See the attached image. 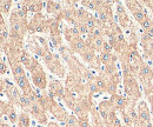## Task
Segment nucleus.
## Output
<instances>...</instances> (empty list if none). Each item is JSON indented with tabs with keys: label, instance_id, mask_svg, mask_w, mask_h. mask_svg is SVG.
<instances>
[{
	"label": "nucleus",
	"instance_id": "f257e3e1",
	"mask_svg": "<svg viewBox=\"0 0 153 127\" xmlns=\"http://www.w3.org/2000/svg\"><path fill=\"white\" fill-rule=\"evenodd\" d=\"M33 81L34 84L39 86L40 88H44L45 87V76L42 74H39V75H34L33 76Z\"/></svg>",
	"mask_w": 153,
	"mask_h": 127
},
{
	"label": "nucleus",
	"instance_id": "f03ea898",
	"mask_svg": "<svg viewBox=\"0 0 153 127\" xmlns=\"http://www.w3.org/2000/svg\"><path fill=\"white\" fill-rule=\"evenodd\" d=\"M16 80H17L18 85H19L22 90L28 88V81H27V79H26L24 75H21V76H16Z\"/></svg>",
	"mask_w": 153,
	"mask_h": 127
},
{
	"label": "nucleus",
	"instance_id": "7ed1b4c3",
	"mask_svg": "<svg viewBox=\"0 0 153 127\" xmlns=\"http://www.w3.org/2000/svg\"><path fill=\"white\" fill-rule=\"evenodd\" d=\"M19 100H20V102L22 104V106L24 107H27V106H30L31 105V100H30V98L26 95V94H24V95H20V98H19Z\"/></svg>",
	"mask_w": 153,
	"mask_h": 127
},
{
	"label": "nucleus",
	"instance_id": "20e7f679",
	"mask_svg": "<svg viewBox=\"0 0 153 127\" xmlns=\"http://www.w3.org/2000/svg\"><path fill=\"white\" fill-rule=\"evenodd\" d=\"M13 73H14L16 76H21V75H24V68H22V66H20V65L14 66Z\"/></svg>",
	"mask_w": 153,
	"mask_h": 127
},
{
	"label": "nucleus",
	"instance_id": "39448f33",
	"mask_svg": "<svg viewBox=\"0 0 153 127\" xmlns=\"http://www.w3.org/2000/svg\"><path fill=\"white\" fill-rule=\"evenodd\" d=\"M85 26H86L88 30H93L94 26H96V21H94L92 18L86 19V21H85Z\"/></svg>",
	"mask_w": 153,
	"mask_h": 127
},
{
	"label": "nucleus",
	"instance_id": "423d86ee",
	"mask_svg": "<svg viewBox=\"0 0 153 127\" xmlns=\"http://www.w3.org/2000/svg\"><path fill=\"white\" fill-rule=\"evenodd\" d=\"M141 26H143L145 30H147V31H149V30L152 27L153 25H152V22H151V20H150L149 18H146L144 21H143V22H141Z\"/></svg>",
	"mask_w": 153,
	"mask_h": 127
},
{
	"label": "nucleus",
	"instance_id": "0eeeda50",
	"mask_svg": "<svg viewBox=\"0 0 153 127\" xmlns=\"http://www.w3.org/2000/svg\"><path fill=\"white\" fill-rule=\"evenodd\" d=\"M74 48H76V51H80V50L85 48V44H84V41H82V40H78L76 44H74Z\"/></svg>",
	"mask_w": 153,
	"mask_h": 127
},
{
	"label": "nucleus",
	"instance_id": "6e6552de",
	"mask_svg": "<svg viewBox=\"0 0 153 127\" xmlns=\"http://www.w3.org/2000/svg\"><path fill=\"white\" fill-rule=\"evenodd\" d=\"M10 8H11V1H4L2 2V11L5 13H7L10 11Z\"/></svg>",
	"mask_w": 153,
	"mask_h": 127
},
{
	"label": "nucleus",
	"instance_id": "1a4fd4ad",
	"mask_svg": "<svg viewBox=\"0 0 153 127\" xmlns=\"http://www.w3.org/2000/svg\"><path fill=\"white\" fill-rule=\"evenodd\" d=\"M10 120H11V123H13V124L17 121V113H16L14 109H12V111L10 112Z\"/></svg>",
	"mask_w": 153,
	"mask_h": 127
},
{
	"label": "nucleus",
	"instance_id": "9d476101",
	"mask_svg": "<svg viewBox=\"0 0 153 127\" xmlns=\"http://www.w3.org/2000/svg\"><path fill=\"white\" fill-rule=\"evenodd\" d=\"M26 12H27V8L22 7V8H20L19 11H18V16H19L20 18H25L26 17Z\"/></svg>",
	"mask_w": 153,
	"mask_h": 127
},
{
	"label": "nucleus",
	"instance_id": "9b49d317",
	"mask_svg": "<svg viewBox=\"0 0 153 127\" xmlns=\"http://www.w3.org/2000/svg\"><path fill=\"white\" fill-rule=\"evenodd\" d=\"M101 58H102V61H104V62H107V61H110V59H111V54L107 53V52H104L102 55H101Z\"/></svg>",
	"mask_w": 153,
	"mask_h": 127
},
{
	"label": "nucleus",
	"instance_id": "f8f14e48",
	"mask_svg": "<svg viewBox=\"0 0 153 127\" xmlns=\"http://www.w3.org/2000/svg\"><path fill=\"white\" fill-rule=\"evenodd\" d=\"M99 18H100L101 21L105 22V21H107V14H106L105 12H100V13H99Z\"/></svg>",
	"mask_w": 153,
	"mask_h": 127
},
{
	"label": "nucleus",
	"instance_id": "ddd939ff",
	"mask_svg": "<svg viewBox=\"0 0 153 127\" xmlns=\"http://www.w3.org/2000/svg\"><path fill=\"white\" fill-rule=\"evenodd\" d=\"M88 31H90V30H88L85 25H81V26L79 27V32H80V33H88Z\"/></svg>",
	"mask_w": 153,
	"mask_h": 127
},
{
	"label": "nucleus",
	"instance_id": "4468645a",
	"mask_svg": "<svg viewBox=\"0 0 153 127\" xmlns=\"http://www.w3.org/2000/svg\"><path fill=\"white\" fill-rule=\"evenodd\" d=\"M84 58H85V60L91 61V60L93 59V53H92V52H88V53H86V54L84 55Z\"/></svg>",
	"mask_w": 153,
	"mask_h": 127
},
{
	"label": "nucleus",
	"instance_id": "2eb2a0df",
	"mask_svg": "<svg viewBox=\"0 0 153 127\" xmlns=\"http://www.w3.org/2000/svg\"><path fill=\"white\" fill-rule=\"evenodd\" d=\"M96 46L97 47H101V46H104V42H102V39H101V38H97L96 39Z\"/></svg>",
	"mask_w": 153,
	"mask_h": 127
},
{
	"label": "nucleus",
	"instance_id": "dca6fc26",
	"mask_svg": "<svg viewBox=\"0 0 153 127\" xmlns=\"http://www.w3.org/2000/svg\"><path fill=\"white\" fill-rule=\"evenodd\" d=\"M97 86H98L99 88H104L106 85H105V82H104L102 80H100V79H99V80H97Z\"/></svg>",
	"mask_w": 153,
	"mask_h": 127
},
{
	"label": "nucleus",
	"instance_id": "f3484780",
	"mask_svg": "<svg viewBox=\"0 0 153 127\" xmlns=\"http://www.w3.org/2000/svg\"><path fill=\"white\" fill-rule=\"evenodd\" d=\"M12 95H13V98H20L19 92L17 91V88H12Z\"/></svg>",
	"mask_w": 153,
	"mask_h": 127
},
{
	"label": "nucleus",
	"instance_id": "a211bd4d",
	"mask_svg": "<svg viewBox=\"0 0 153 127\" xmlns=\"http://www.w3.org/2000/svg\"><path fill=\"white\" fill-rule=\"evenodd\" d=\"M27 10H28V11H32V12H36V11H37V6H36V4H31V5L28 6Z\"/></svg>",
	"mask_w": 153,
	"mask_h": 127
},
{
	"label": "nucleus",
	"instance_id": "6ab92c4d",
	"mask_svg": "<svg viewBox=\"0 0 153 127\" xmlns=\"http://www.w3.org/2000/svg\"><path fill=\"white\" fill-rule=\"evenodd\" d=\"M111 45H108V44H104V50H105V52H107V53H110V51H111Z\"/></svg>",
	"mask_w": 153,
	"mask_h": 127
},
{
	"label": "nucleus",
	"instance_id": "aec40b11",
	"mask_svg": "<svg viewBox=\"0 0 153 127\" xmlns=\"http://www.w3.org/2000/svg\"><path fill=\"white\" fill-rule=\"evenodd\" d=\"M76 16H78V17H80V18H81V17H84V16H85V11H84V10H79V11L76 12Z\"/></svg>",
	"mask_w": 153,
	"mask_h": 127
},
{
	"label": "nucleus",
	"instance_id": "412c9836",
	"mask_svg": "<svg viewBox=\"0 0 153 127\" xmlns=\"http://www.w3.org/2000/svg\"><path fill=\"white\" fill-rule=\"evenodd\" d=\"M6 71V66L4 64H0V73H5Z\"/></svg>",
	"mask_w": 153,
	"mask_h": 127
},
{
	"label": "nucleus",
	"instance_id": "4be33fe9",
	"mask_svg": "<svg viewBox=\"0 0 153 127\" xmlns=\"http://www.w3.org/2000/svg\"><path fill=\"white\" fill-rule=\"evenodd\" d=\"M0 25H1V19H0Z\"/></svg>",
	"mask_w": 153,
	"mask_h": 127
}]
</instances>
